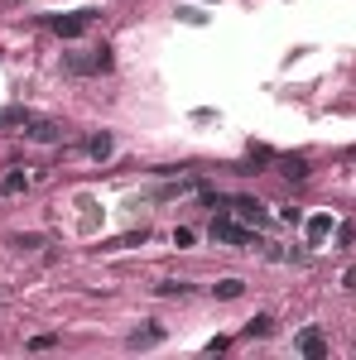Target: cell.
Segmentation results:
<instances>
[{
	"label": "cell",
	"instance_id": "11",
	"mask_svg": "<svg viewBox=\"0 0 356 360\" xmlns=\"http://www.w3.org/2000/svg\"><path fill=\"white\" fill-rule=\"evenodd\" d=\"M332 231V216H308V240H323Z\"/></svg>",
	"mask_w": 356,
	"mask_h": 360
},
{
	"label": "cell",
	"instance_id": "3",
	"mask_svg": "<svg viewBox=\"0 0 356 360\" xmlns=\"http://www.w3.org/2000/svg\"><path fill=\"white\" fill-rule=\"evenodd\" d=\"M226 211H231V216H241V221H256V226H265V221H269L265 207H260L256 197H231V202H226Z\"/></svg>",
	"mask_w": 356,
	"mask_h": 360
},
{
	"label": "cell",
	"instance_id": "5",
	"mask_svg": "<svg viewBox=\"0 0 356 360\" xmlns=\"http://www.w3.org/2000/svg\"><path fill=\"white\" fill-rule=\"evenodd\" d=\"M294 346H299V351H303L308 360H328V341H323V332H318V327L299 332V341H294Z\"/></svg>",
	"mask_w": 356,
	"mask_h": 360
},
{
	"label": "cell",
	"instance_id": "13",
	"mask_svg": "<svg viewBox=\"0 0 356 360\" xmlns=\"http://www.w3.org/2000/svg\"><path fill=\"white\" fill-rule=\"evenodd\" d=\"M274 332V317H251L246 322V337H269Z\"/></svg>",
	"mask_w": 356,
	"mask_h": 360
},
{
	"label": "cell",
	"instance_id": "12",
	"mask_svg": "<svg viewBox=\"0 0 356 360\" xmlns=\"http://www.w3.org/2000/svg\"><path fill=\"white\" fill-rule=\"evenodd\" d=\"M212 293H217V298H241V293H246V283H241V278H222Z\"/></svg>",
	"mask_w": 356,
	"mask_h": 360
},
{
	"label": "cell",
	"instance_id": "2",
	"mask_svg": "<svg viewBox=\"0 0 356 360\" xmlns=\"http://www.w3.org/2000/svg\"><path fill=\"white\" fill-rule=\"evenodd\" d=\"M68 73H111V48H91V53H68Z\"/></svg>",
	"mask_w": 356,
	"mask_h": 360
},
{
	"label": "cell",
	"instance_id": "1",
	"mask_svg": "<svg viewBox=\"0 0 356 360\" xmlns=\"http://www.w3.org/2000/svg\"><path fill=\"white\" fill-rule=\"evenodd\" d=\"M207 236H212L217 245H241V250H246V245H260V240H256V231H251V226H241L231 211L212 216V231H207Z\"/></svg>",
	"mask_w": 356,
	"mask_h": 360
},
{
	"label": "cell",
	"instance_id": "4",
	"mask_svg": "<svg viewBox=\"0 0 356 360\" xmlns=\"http://www.w3.org/2000/svg\"><path fill=\"white\" fill-rule=\"evenodd\" d=\"M48 24H53V34H63V39H78V34L91 24V15H87V10H82V15H53Z\"/></svg>",
	"mask_w": 356,
	"mask_h": 360
},
{
	"label": "cell",
	"instance_id": "14",
	"mask_svg": "<svg viewBox=\"0 0 356 360\" xmlns=\"http://www.w3.org/2000/svg\"><path fill=\"white\" fill-rule=\"evenodd\" d=\"M24 173H5V178H0V192H24Z\"/></svg>",
	"mask_w": 356,
	"mask_h": 360
},
{
	"label": "cell",
	"instance_id": "7",
	"mask_svg": "<svg viewBox=\"0 0 356 360\" xmlns=\"http://www.w3.org/2000/svg\"><path fill=\"white\" fill-rule=\"evenodd\" d=\"M34 120V111H24V106H5L0 111V130H24Z\"/></svg>",
	"mask_w": 356,
	"mask_h": 360
},
{
	"label": "cell",
	"instance_id": "10",
	"mask_svg": "<svg viewBox=\"0 0 356 360\" xmlns=\"http://www.w3.org/2000/svg\"><path fill=\"white\" fill-rule=\"evenodd\" d=\"M159 341H164V327H145L130 337V346H159Z\"/></svg>",
	"mask_w": 356,
	"mask_h": 360
},
{
	"label": "cell",
	"instance_id": "8",
	"mask_svg": "<svg viewBox=\"0 0 356 360\" xmlns=\"http://www.w3.org/2000/svg\"><path fill=\"white\" fill-rule=\"evenodd\" d=\"M279 169H284V178H308V159H303V154H284V159H279Z\"/></svg>",
	"mask_w": 356,
	"mask_h": 360
},
{
	"label": "cell",
	"instance_id": "15",
	"mask_svg": "<svg viewBox=\"0 0 356 360\" xmlns=\"http://www.w3.org/2000/svg\"><path fill=\"white\" fill-rule=\"evenodd\" d=\"M183 298V293H188V283H174V278H169V283H159V298Z\"/></svg>",
	"mask_w": 356,
	"mask_h": 360
},
{
	"label": "cell",
	"instance_id": "6",
	"mask_svg": "<svg viewBox=\"0 0 356 360\" xmlns=\"http://www.w3.org/2000/svg\"><path fill=\"white\" fill-rule=\"evenodd\" d=\"M24 135H29V140H39V144H53V140H63V125H58V120H39V115H34V120L24 125Z\"/></svg>",
	"mask_w": 356,
	"mask_h": 360
},
{
	"label": "cell",
	"instance_id": "9",
	"mask_svg": "<svg viewBox=\"0 0 356 360\" xmlns=\"http://www.w3.org/2000/svg\"><path fill=\"white\" fill-rule=\"evenodd\" d=\"M111 149H116V140H111L106 130H101V135H91V140H87V154H91V159H111Z\"/></svg>",
	"mask_w": 356,
	"mask_h": 360
},
{
	"label": "cell",
	"instance_id": "16",
	"mask_svg": "<svg viewBox=\"0 0 356 360\" xmlns=\"http://www.w3.org/2000/svg\"><path fill=\"white\" fill-rule=\"evenodd\" d=\"M174 245H178V250H183V245H193V231H188V226H178V231H174Z\"/></svg>",
	"mask_w": 356,
	"mask_h": 360
}]
</instances>
